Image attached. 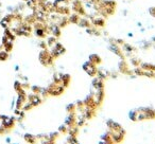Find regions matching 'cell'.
<instances>
[{
  "label": "cell",
  "mask_w": 155,
  "mask_h": 144,
  "mask_svg": "<svg viewBox=\"0 0 155 144\" xmlns=\"http://www.w3.org/2000/svg\"><path fill=\"white\" fill-rule=\"evenodd\" d=\"M36 34H38L39 36H44V35H45V33H44V31L41 30V29H37V30H36Z\"/></svg>",
  "instance_id": "obj_6"
},
{
  "label": "cell",
  "mask_w": 155,
  "mask_h": 144,
  "mask_svg": "<svg viewBox=\"0 0 155 144\" xmlns=\"http://www.w3.org/2000/svg\"><path fill=\"white\" fill-rule=\"evenodd\" d=\"M52 31H53V33H55L56 35H60V28H58V26H53L52 27Z\"/></svg>",
  "instance_id": "obj_4"
},
{
  "label": "cell",
  "mask_w": 155,
  "mask_h": 144,
  "mask_svg": "<svg viewBox=\"0 0 155 144\" xmlns=\"http://www.w3.org/2000/svg\"><path fill=\"white\" fill-rule=\"evenodd\" d=\"M79 20H80V17H79L78 14H73V15L70 16V21L73 22V24H78Z\"/></svg>",
  "instance_id": "obj_3"
},
{
  "label": "cell",
  "mask_w": 155,
  "mask_h": 144,
  "mask_svg": "<svg viewBox=\"0 0 155 144\" xmlns=\"http://www.w3.org/2000/svg\"><path fill=\"white\" fill-rule=\"evenodd\" d=\"M78 24H80L81 27H83V28H89V26H91V24H89V21L87 19H80Z\"/></svg>",
  "instance_id": "obj_1"
},
{
  "label": "cell",
  "mask_w": 155,
  "mask_h": 144,
  "mask_svg": "<svg viewBox=\"0 0 155 144\" xmlns=\"http://www.w3.org/2000/svg\"><path fill=\"white\" fill-rule=\"evenodd\" d=\"M149 13H150L153 17H155V7L150 8V9H149Z\"/></svg>",
  "instance_id": "obj_5"
},
{
  "label": "cell",
  "mask_w": 155,
  "mask_h": 144,
  "mask_svg": "<svg viewBox=\"0 0 155 144\" xmlns=\"http://www.w3.org/2000/svg\"><path fill=\"white\" fill-rule=\"evenodd\" d=\"M94 24H95V26H98V27H103L104 24H105V21H104L102 18H97V19L94 20Z\"/></svg>",
  "instance_id": "obj_2"
}]
</instances>
